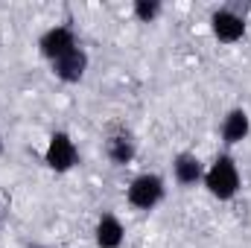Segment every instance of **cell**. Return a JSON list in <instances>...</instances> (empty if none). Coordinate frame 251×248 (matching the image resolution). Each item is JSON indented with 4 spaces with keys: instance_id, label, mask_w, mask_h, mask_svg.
I'll return each mask as SVG.
<instances>
[{
    "instance_id": "obj_8",
    "label": "cell",
    "mask_w": 251,
    "mask_h": 248,
    "mask_svg": "<svg viewBox=\"0 0 251 248\" xmlns=\"http://www.w3.org/2000/svg\"><path fill=\"white\" fill-rule=\"evenodd\" d=\"M173 178L181 187H193L204 178V167L193 152H178L173 158Z\"/></svg>"
},
{
    "instance_id": "obj_5",
    "label": "cell",
    "mask_w": 251,
    "mask_h": 248,
    "mask_svg": "<svg viewBox=\"0 0 251 248\" xmlns=\"http://www.w3.org/2000/svg\"><path fill=\"white\" fill-rule=\"evenodd\" d=\"M210 32L216 35V41L222 44H237L243 35H246V18L237 15L234 9H216L210 15Z\"/></svg>"
},
{
    "instance_id": "obj_11",
    "label": "cell",
    "mask_w": 251,
    "mask_h": 248,
    "mask_svg": "<svg viewBox=\"0 0 251 248\" xmlns=\"http://www.w3.org/2000/svg\"><path fill=\"white\" fill-rule=\"evenodd\" d=\"M131 12H134V18H137L140 24H152V21L161 15V3H158V0H134Z\"/></svg>"
},
{
    "instance_id": "obj_7",
    "label": "cell",
    "mask_w": 251,
    "mask_h": 248,
    "mask_svg": "<svg viewBox=\"0 0 251 248\" xmlns=\"http://www.w3.org/2000/svg\"><path fill=\"white\" fill-rule=\"evenodd\" d=\"M85 70H88V53H85L82 47H76V50H73V53H67L64 59L53 62V73H56L62 82H67V85L82 82Z\"/></svg>"
},
{
    "instance_id": "obj_10",
    "label": "cell",
    "mask_w": 251,
    "mask_h": 248,
    "mask_svg": "<svg viewBox=\"0 0 251 248\" xmlns=\"http://www.w3.org/2000/svg\"><path fill=\"white\" fill-rule=\"evenodd\" d=\"M105 155H108V161L114 164V167H126V164H131V158H134V140L120 131V134H111L108 140H105Z\"/></svg>"
},
{
    "instance_id": "obj_9",
    "label": "cell",
    "mask_w": 251,
    "mask_h": 248,
    "mask_svg": "<svg viewBox=\"0 0 251 248\" xmlns=\"http://www.w3.org/2000/svg\"><path fill=\"white\" fill-rule=\"evenodd\" d=\"M249 131H251V117L243 108H234V111L225 114V120H222V140H225L228 146L243 143V140L249 137Z\"/></svg>"
},
{
    "instance_id": "obj_4",
    "label": "cell",
    "mask_w": 251,
    "mask_h": 248,
    "mask_svg": "<svg viewBox=\"0 0 251 248\" xmlns=\"http://www.w3.org/2000/svg\"><path fill=\"white\" fill-rule=\"evenodd\" d=\"M76 47H79V44H76L73 29H70V26H62V24L50 26V29L38 38V50H41V56H44V59H50V62L64 59V56H67V53H73Z\"/></svg>"
},
{
    "instance_id": "obj_6",
    "label": "cell",
    "mask_w": 251,
    "mask_h": 248,
    "mask_svg": "<svg viewBox=\"0 0 251 248\" xmlns=\"http://www.w3.org/2000/svg\"><path fill=\"white\" fill-rule=\"evenodd\" d=\"M94 240H97V248H120L123 240H126L123 222H120L114 213H102V216L97 219Z\"/></svg>"
},
{
    "instance_id": "obj_3",
    "label": "cell",
    "mask_w": 251,
    "mask_h": 248,
    "mask_svg": "<svg viewBox=\"0 0 251 248\" xmlns=\"http://www.w3.org/2000/svg\"><path fill=\"white\" fill-rule=\"evenodd\" d=\"M44 161H47V167L56 170V173H67V170L76 167L79 149H76V143H73V137H70L67 131H56V134L50 137V143H47V149H44Z\"/></svg>"
},
{
    "instance_id": "obj_2",
    "label": "cell",
    "mask_w": 251,
    "mask_h": 248,
    "mask_svg": "<svg viewBox=\"0 0 251 248\" xmlns=\"http://www.w3.org/2000/svg\"><path fill=\"white\" fill-rule=\"evenodd\" d=\"M164 193H167V187H164V178H161V175L143 173V175H137V178L128 184L126 198H128V204H131L134 210H155V207L161 204Z\"/></svg>"
},
{
    "instance_id": "obj_12",
    "label": "cell",
    "mask_w": 251,
    "mask_h": 248,
    "mask_svg": "<svg viewBox=\"0 0 251 248\" xmlns=\"http://www.w3.org/2000/svg\"><path fill=\"white\" fill-rule=\"evenodd\" d=\"M0 152H3V137H0Z\"/></svg>"
},
{
    "instance_id": "obj_1",
    "label": "cell",
    "mask_w": 251,
    "mask_h": 248,
    "mask_svg": "<svg viewBox=\"0 0 251 248\" xmlns=\"http://www.w3.org/2000/svg\"><path fill=\"white\" fill-rule=\"evenodd\" d=\"M204 187L213 198L219 201H231L237 193H240V170H237V161L231 155H219L207 170H204Z\"/></svg>"
}]
</instances>
